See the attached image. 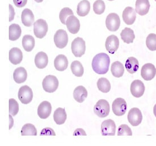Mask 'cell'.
Masks as SVG:
<instances>
[{
    "mask_svg": "<svg viewBox=\"0 0 156 146\" xmlns=\"http://www.w3.org/2000/svg\"><path fill=\"white\" fill-rule=\"evenodd\" d=\"M110 63V57L107 54L99 53L96 55L92 61V68L95 73L99 75H105L109 69Z\"/></svg>",
    "mask_w": 156,
    "mask_h": 146,
    "instance_id": "obj_1",
    "label": "cell"
},
{
    "mask_svg": "<svg viewBox=\"0 0 156 146\" xmlns=\"http://www.w3.org/2000/svg\"><path fill=\"white\" fill-rule=\"evenodd\" d=\"M42 86L44 90L49 93L55 92L58 89V81L57 77L53 75H48L44 78Z\"/></svg>",
    "mask_w": 156,
    "mask_h": 146,
    "instance_id": "obj_2",
    "label": "cell"
},
{
    "mask_svg": "<svg viewBox=\"0 0 156 146\" xmlns=\"http://www.w3.org/2000/svg\"><path fill=\"white\" fill-rule=\"evenodd\" d=\"M71 49L75 57H82L86 50L85 41L81 37H77L72 42Z\"/></svg>",
    "mask_w": 156,
    "mask_h": 146,
    "instance_id": "obj_3",
    "label": "cell"
},
{
    "mask_svg": "<svg viewBox=\"0 0 156 146\" xmlns=\"http://www.w3.org/2000/svg\"><path fill=\"white\" fill-rule=\"evenodd\" d=\"M94 111L96 115L101 118L107 117L110 113V105L105 99H101L95 105Z\"/></svg>",
    "mask_w": 156,
    "mask_h": 146,
    "instance_id": "obj_4",
    "label": "cell"
},
{
    "mask_svg": "<svg viewBox=\"0 0 156 146\" xmlns=\"http://www.w3.org/2000/svg\"><path fill=\"white\" fill-rule=\"evenodd\" d=\"M48 27L46 21L42 19L37 20L34 23V32L38 38H43L48 32Z\"/></svg>",
    "mask_w": 156,
    "mask_h": 146,
    "instance_id": "obj_5",
    "label": "cell"
},
{
    "mask_svg": "<svg viewBox=\"0 0 156 146\" xmlns=\"http://www.w3.org/2000/svg\"><path fill=\"white\" fill-rule=\"evenodd\" d=\"M112 109L116 116H122L126 114L127 109V105L123 98H116L112 103Z\"/></svg>",
    "mask_w": 156,
    "mask_h": 146,
    "instance_id": "obj_6",
    "label": "cell"
},
{
    "mask_svg": "<svg viewBox=\"0 0 156 146\" xmlns=\"http://www.w3.org/2000/svg\"><path fill=\"white\" fill-rule=\"evenodd\" d=\"M54 42L56 47L59 49H63L68 42V34L64 29H58L54 35Z\"/></svg>",
    "mask_w": 156,
    "mask_h": 146,
    "instance_id": "obj_7",
    "label": "cell"
},
{
    "mask_svg": "<svg viewBox=\"0 0 156 146\" xmlns=\"http://www.w3.org/2000/svg\"><path fill=\"white\" fill-rule=\"evenodd\" d=\"M106 27L111 32H115L119 29L120 25V19L119 15L116 13H110L106 18Z\"/></svg>",
    "mask_w": 156,
    "mask_h": 146,
    "instance_id": "obj_8",
    "label": "cell"
},
{
    "mask_svg": "<svg viewBox=\"0 0 156 146\" xmlns=\"http://www.w3.org/2000/svg\"><path fill=\"white\" fill-rule=\"evenodd\" d=\"M18 95L20 101L24 105L29 104L33 100V91L27 85L23 86L20 88Z\"/></svg>",
    "mask_w": 156,
    "mask_h": 146,
    "instance_id": "obj_9",
    "label": "cell"
},
{
    "mask_svg": "<svg viewBox=\"0 0 156 146\" xmlns=\"http://www.w3.org/2000/svg\"><path fill=\"white\" fill-rule=\"evenodd\" d=\"M128 120L133 126H138L140 125L143 120L141 112L137 108H132L128 114Z\"/></svg>",
    "mask_w": 156,
    "mask_h": 146,
    "instance_id": "obj_10",
    "label": "cell"
},
{
    "mask_svg": "<svg viewBox=\"0 0 156 146\" xmlns=\"http://www.w3.org/2000/svg\"><path fill=\"white\" fill-rule=\"evenodd\" d=\"M156 68L152 63L144 65L141 69V76L145 81H151L155 77Z\"/></svg>",
    "mask_w": 156,
    "mask_h": 146,
    "instance_id": "obj_11",
    "label": "cell"
},
{
    "mask_svg": "<svg viewBox=\"0 0 156 146\" xmlns=\"http://www.w3.org/2000/svg\"><path fill=\"white\" fill-rule=\"evenodd\" d=\"M116 131V125L112 120H105L101 125V133L103 136H114Z\"/></svg>",
    "mask_w": 156,
    "mask_h": 146,
    "instance_id": "obj_12",
    "label": "cell"
},
{
    "mask_svg": "<svg viewBox=\"0 0 156 146\" xmlns=\"http://www.w3.org/2000/svg\"><path fill=\"white\" fill-rule=\"evenodd\" d=\"M145 90L144 83L139 80H136L132 82L131 85V93L136 98H140L143 95Z\"/></svg>",
    "mask_w": 156,
    "mask_h": 146,
    "instance_id": "obj_13",
    "label": "cell"
},
{
    "mask_svg": "<svg viewBox=\"0 0 156 146\" xmlns=\"http://www.w3.org/2000/svg\"><path fill=\"white\" fill-rule=\"evenodd\" d=\"M105 46L108 53L114 54L119 48V38L114 35L108 37L106 41Z\"/></svg>",
    "mask_w": 156,
    "mask_h": 146,
    "instance_id": "obj_14",
    "label": "cell"
},
{
    "mask_svg": "<svg viewBox=\"0 0 156 146\" xmlns=\"http://www.w3.org/2000/svg\"><path fill=\"white\" fill-rule=\"evenodd\" d=\"M52 112V106L47 101H44L38 106L37 114L41 119H46L49 117Z\"/></svg>",
    "mask_w": 156,
    "mask_h": 146,
    "instance_id": "obj_15",
    "label": "cell"
},
{
    "mask_svg": "<svg viewBox=\"0 0 156 146\" xmlns=\"http://www.w3.org/2000/svg\"><path fill=\"white\" fill-rule=\"evenodd\" d=\"M66 25L69 32L72 34H76L80 29V23L78 18L74 15L69 16L66 22Z\"/></svg>",
    "mask_w": 156,
    "mask_h": 146,
    "instance_id": "obj_16",
    "label": "cell"
},
{
    "mask_svg": "<svg viewBox=\"0 0 156 146\" xmlns=\"http://www.w3.org/2000/svg\"><path fill=\"white\" fill-rule=\"evenodd\" d=\"M122 18L126 25H133L136 18V12L132 7H127L124 10Z\"/></svg>",
    "mask_w": 156,
    "mask_h": 146,
    "instance_id": "obj_17",
    "label": "cell"
},
{
    "mask_svg": "<svg viewBox=\"0 0 156 146\" xmlns=\"http://www.w3.org/2000/svg\"><path fill=\"white\" fill-rule=\"evenodd\" d=\"M136 12L140 15L143 16L148 14L150 8L148 0H137L136 2Z\"/></svg>",
    "mask_w": 156,
    "mask_h": 146,
    "instance_id": "obj_18",
    "label": "cell"
},
{
    "mask_svg": "<svg viewBox=\"0 0 156 146\" xmlns=\"http://www.w3.org/2000/svg\"><path fill=\"white\" fill-rule=\"evenodd\" d=\"M23 59V54L21 49L13 48L9 51V61L14 65H19Z\"/></svg>",
    "mask_w": 156,
    "mask_h": 146,
    "instance_id": "obj_19",
    "label": "cell"
},
{
    "mask_svg": "<svg viewBox=\"0 0 156 146\" xmlns=\"http://www.w3.org/2000/svg\"><path fill=\"white\" fill-rule=\"evenodd\" d=\"M68 61L64 55H58L55 59L54 66L58 71H64L67 69L68 66Z\"/></svg>",
    "mask_w": 156,
    "mask_h": 146,
    "instance_id": "obj_20",
    "label": "cell"
},
{
    "mask_svg": "<svg viewBox=\"0 0 156 146\" xmlns=\"http://www.w3.org/2000/svg\"><path fill=\"white\" fill-rule=\"evenodd\" d=\"M34 15L31 10L25 8L22 12L21 20L23 25L26 27H31L34 22Z\"/></svg>",
    "mask_w": 156,
    "mask_h": 146,
    "instance_id": "obj_21",
    "label": "cell"
},
{
    "mask_svg": "<svg viewBox=\"0 0 156 146\" xmlns=\"http://www.w3.org/2000/svg\"><path fill=\"white\" fill-rule=\"evenodd\" d=\"M27 78V73L25 68L20 67L15 69L13 73V78L17 84H22L26 81Z\"/></svg>",
    "mask_w": 156,
    "mask_h": 146,
    "instance_id": "obj_22",
    "label": "cell"
},
{
    "mask_svg": "<svg viewBox=\"0 0 156 146\" xmlns=\"http://www.w3.org/2000/svg\"><path fill=\"white\" fill-rule=\"evenodd\" d=\"M48 63V58L44 52H39L35 58V64L39 69H43L47 67Z\"/></svg>",
    "mask_w": 156,
    "mask_h": 146,
    "instance_id": "obj_23",
    "label": "cell"
},
{
    "mask_svg": "<svg viewBox=\"0 0 156 146\" xmlns=\"http://www.w3.org/2000/svg\"><path fill=\"white\" fill-rule=\"evenodd\" d=\"M74 100L78 103H82L87 97V91L83 86H77L73 91Z\"/></svg>",
    "mask_w": 156,
    "mask_h": 146,
    "instance_id": "obj_24",
    "label": "cell"
},
{
    "mask_svg": "<svg viewBox=\"0 0 156 146\" xmlns=\"http://www.w3.org/2000/svg\"><path fill=\"white\" fill-rule=\"evenodd\" d=\"M125 67L128 72L133 74L136 73L139 68V61L134 57H129L126 61Z\"/></svg>",
    "mask_w": 156,
    "mask_h": 146,
    "instance_id": "obj_25",
    "label": "cell"
},
{
    "mask_svg": "<svg viewBox=\"0 0 156 146\" xmlns=\"http://www.w3.org/2000/svg\"><path fill=\"white\" fill-rule=\"evenodd\" d=\"M67 118L66 110L62 108H58L55 110L54 114V119L55 122L58 125H62L65 123Z\"/></svg>",
    "mask_w": 156,
    "mask_h": 146,
    "instance_id": "obj_26",
    "label": "cell"
},
{
    "mask_svg": "<svg viewBox=\"0 0 156 146\" xmlns=\"http://www.w3.org/2000/svg\"><path fill=\"white\" fill-rule=\"evenodd\" d=\"M90 10V4L87 0H82L77 6V14L80 16H85Z\"/></svg>",
    "mask_w": 156,
    "mask_h": 146,
    "instance_id": "obj_27",
    "label": "cell"
},
{
    "mask_svg": "<svg viewBox=\"0 0 156 146\" xmlns=\"http://www.w3.org/2000/svg\"><path fill=\"white\" fill-rule=\"evenodd\" d=\"M121 38L126 44H131L133 42V40L135 38V35L134 32L132 29L129 28H125L122 30L120 33Z\"/></svg>",
    "mask_w": 156,
    "mask_h": 146,
    "instance_id": "obj_28",
    "label": "cell"
},
{
    "mask_svg": "<svg viewBox=\"0 0 156 146\" xmlns=\"http://www.w3.org/2000/svg\"><path fill=\"white\" fill-rule=\"evenodd\" d=\"M111 71L114 77L120 78L123 76L124 67L123 64L119 61H116L111 65Z\"/></svg>",
    "mask_w": 156,
    "mask_h": 146,
    "instance_id": "obj_29",
    "label": "cell"
},
{
    "mask_svg": "<svg viewBox=\"0 0 156 146\" xmlns=\"http://www.w3.org/2000/svg\"><path fill=\"white\" fill-rule=\"evenodd\" d=\"M22 33L20 26L16 24H12L9 26V40L14 41L17 40L21 37Z\"/></svg>",
    "mask_w": 156,
    "mask_h": 146,
    "instance_id": "obj_30",
    "label": "cell"
},
{
    "mask_svg": "<svg viewBox=\"0 0 156 146\" xmlns=\"http://www.w3.org/2000/svg\"><path fill=\"white\" fill-rule=\"evenodd\" d=\"M22 46L25 51L30 52L35 47V39L32 36L26 35L22 38Z\"/></svg>",
    "mask_w": 156,
    "mask_h": 146,
    "instance_id": "obj_31",
    "label": "cell"
},
{
    "mask_svg": "<svg viewBox=\"0 0 156 146\" xmlns=\"http://www.w3.org/2000/svg\"><path fill=\"white\" fill-rule=\"evenodd\" d=\"M97 87L99 91L104 93H107L111 90V84L107 78L102 77L97 82Z\"/></svg>",
    "mask_w": 156,
    "mask_h": 146,
    "instance_id": "obj_32",
    "label": "cell"
},
{
    "mask_svg": "<svg viewBox=\"0 0 156 146\" xmlns=\"http://www.w3.org/2000/svg\"><path fill=\"white\" fill-rule=\"evenodd\" d=\"M72 72L77 77H82L84 72L83 67L82 64L79 61H73L70 65Z\"/></svg>",
    "mask_w": 156,
    "mask_h": 146,
    "instance_id": "obj_33",
    "label": "cell"
},
{
    "mask_svg": "<svg viewBox=\"0 0 156 146\" xmlns=\"http://www.w3.org/2000/svg\"><path fill=\"white\" fill-rule=\"evenodd\" d=\"M21 135L22 136L26 135H37V130L34 126L31 124H25L24 126L22 127L21 130Z\"/></svg>",
    "mask_w": 156,
    "mask_h": 146,
    "instance_id": "obj_34",
    "label": "cell"
},
{
    "mask_svg": "<svg viewBox=\"0 0 156 146\" xmlns=\"http://www.w3.org/2000/svg\"><path fill=\"white\" fill-rule=\"evenodd\" d=\"M146 45L149 50H156V35L151 33L148 35L146 39Z\"/></svg>",
    "mask_w": 156,
    "mask_h": 146,
    "instance_id": "obj_35",
    "label": "cell"
},
{
    "mask_svg": "<svg viewBox=\"0 0 156 146\" xmlns=\"http://www.w3.org/2000/svg\"><path fill=\"white\" fill-rule=\"evenodd\" d=\"M73 11L69 8H62L59 14V18L63 25H66V22L69 16L73 15Z\"/></svg>",
    "mask_w": 156,
    "mask_h": 146,
    "instance_id": "obj_36",
    "label": "cell"
},
{
    "mask_svg": "<svg viewBox=\"0 0 156 146\" xmlns=\"http://www.w3.org/2000/svg\"><path fill=\"white\" fill-rule=\"evenodd\" d=\"M106 8L105 4L102 0H97L95 1L93 4V10L94 12L98 15L103 14Z\"/></svg>",
    "mask_w": 156,
    "mask_h": 146,
    "instance_id": "obj_37",
    "label": "cell"
},
{
    "mask_svg": "<svg viewBox=\"0 0 156 146\" xmlns=\"http://www.w3.org/2000/svg\"><path fill=\"white\" fill-rule=\"evenodd\" d=\"M9 114L12 116H16L19 111V104L13 98L9 99Z\"/></svg>",
    "mask_w": 156,
    "mask_h": 146,
    "instance_id": "obj_38",
    "label": "cell"
},
{
    "mask_svg": "<svg viewBox=\"0 0 156 146\" xmlns=\"http://www.w3.org/2000/svg\"><path fill=\"white\" fill-rule=\"evenodd\" d=\"M118 135L122 136V135H132V131L131 129L126 124H123L119 126L118 129Z\"/></svg>",
    "mask_w": 156,
    "mask_h": 146,
    "instance_id": "obj_39",
    "label": "cell"
},
{
    "mask_svg": "<svg viewBox=\"0 0 156 146\" xmlns=\"http://www.w3.org/2000/svg\"><path fill=\"white\" fill-rule=\"evenodd\" d=\"M41 136L42 135H52L55 136L56 134L54 130L50 128H46L45 129L41 130V133L40 134Z\"/></svg>",
    "mask_w": 156,
    "mask_h": 146,
    "instance_id": "obj_40",
    "label": "cell"
},
{
    "mask_svg": "<svg viewBox=\"0 0 156 146\" xmlns=\"http://www.w3.org/2000/svg\"><path fill=\"white\" fill-rule=\"evenodd\" d=\"M14 4L18 8H23L27 2V0H13Z\"/></svg>",
    "mask_w": 156,
    "mask_h": 146,
    "instance_id": "obj_41",
    "label": "cell"
},
{
    "mask_svg": "<svg viewBox=\"0 0 156 146\" xmlns=\"http://www.w3.org/2000/svg\"><path fill=\"white\" fill-rule=\"evenodd\" d=\"M73 135L74 136H86V133L85 131V130H83L82 129L79 128V129H77L76 130H75V131L73 133Z\"/></svg>",
    "mask_w": 156,
    "mask_h": 146,
    "instance_id": "obj_42",
    "label": "cell"
},
{
    "mask_svg": "<svg viewBox=\"0 0 156 146\" xmlns=\"http://www.w3.org/2000/svg\"><path fill=\"white\" fill-rule=\"evenodd\" d=\"M9 12H10V16H9V22H12L14 18L15 15V12H14V10L12 7V5H9Z\"/></svg>",
    "mask_w": 156,
    "mask_h": 146,
    "instance_id": "obj_43",
    "label": "cell"
},
{
    "mask_svg": "<svg viewBox=\"0 0 156 146\" xmlns=\"http://www.w3.org/2000/svg\"><path fill=\"white\" fill-rule=\"evenodd\" d=\"M153 113H154V116L156 117V104L154 105V108H153Z\"/></svg>",
    "mask_w": 156,
    "mask_h": 146,
    "instance_id": "obj_44",
    "label": "cell"
},
{
    "mask_svg": "<svg viewBox=\"0 0 156 146\" xmlns=\"http://www.w3.org/2000/svg\"><path fill=\"white\" fill-rule=\"evenodd\" d=\"M37 2H38V3H41V2H43V0H35Z\"/></svg>",
    "mask_w": 156,
    "mask_h": 146,
    "instance_id": "obj_45",
    "label": "cell"
},
{
    "mask_svg": "<svg viewBox=\"0 0 156 146\" xmlns=\"http://www.w3.org/2000/svg\"><path fill=\"white\" fill-rule=\"evenodd\" d=\"M108 1H114V0H108Z\"/></svg>",
    "mask_w": 156,
    "mask_h": 146,
    "instance_id": "obj_46",
    "label": "cell"
},
{
    "mask_svg": "<svg viewBox=\"0 0 156 146\" xmlns=\"http://www.w3.org/2000/svg\"><path fill=\"white\" fill-rule=\"evenodd\" d=\"M155 1H156V0H155Z\"/></svg>",
    "mask_w": 156,
    "mask_h": 146,
    "instance_id": "obj_47",
    "label": "cell"
}]
</instances>
